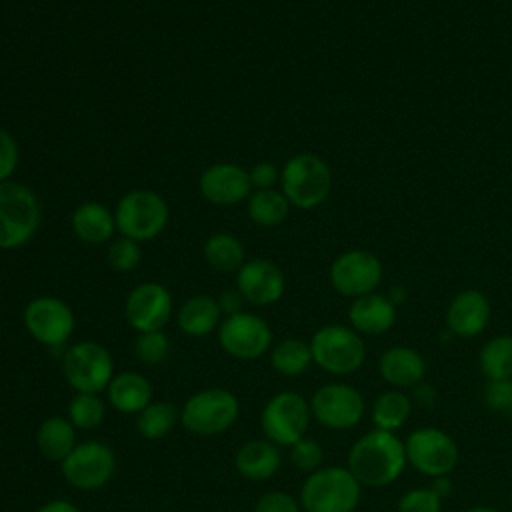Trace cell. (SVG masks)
Wrapping results in <instances>:
<instances>
[{
    "label": "cell",
    "mask_w": 512,
    "mask_h": 512,
    "mask_svg": "<svg viewBox=\"0 0 512 512\" xmlns=\"http://www.w3.org/2000/svg\"><path fill=\"white\" fill-rule=\"evenodd\" d=\"M406 448L396 432L374 428L362 434L348 452V470L368 488H382L400 478L404 472Z\"/></svg>",
    "instance_id": "obj_1"
},
{
    "label": "cell",
    "mask_w": 512,
    "mask_h": 512,
    "mask_svg": "<svg viewBox=\"0 0 512 512\" xmlns=\"http://www.w3.org/2000/svg\"><path fill=\"white\" fill-rule=\"evenodd\" d=\"M360 496L362 484L348 466H322L304 480L300 506L304 512H354Z\"/></svg>",
    "instance_id": "obj_2"
},
{
    "label": "cell",
    "mask_w": 512,
    "mask_h": 512,
    "mask_svg": "<svg viewBox=\"0 0 512 512\" xmlns=\"http://www.w3.org/2000/svg\"><path fill=\"white\" fill-rule=\"evenodd\" d=\"M310 350L314 364L334 376L354 374L366 360L362 336L342 324H326L316 330L310 340Z\"/></svg>",
    "instance_id": "obj_3"
},
{
    "label": "cell",
    "mask_w": 512,
    "mask_h": 512,
    "mask_svg": "<svg viewBox=\"0 0 512 512\" xmlns=\"http://www.w3.org/2000/svg\"><path fill=\"white\" fill-rule=\"evenodd\" d=\"M240 414L238 398L226 388H206L192 394L182 410L180 422L194 436H216L226 432Z\"/></svg>",
    "instance_id": "obj_4"
},
{
    "label": "cell",
    "mask_w": 512,
    "mask_h": 512,
    "mask_svg": "<svg viewBox=\"0 0 512 512\" xmlns=\"http://www.w3.org/2000/svg\"><path fill=\"white\" fill-rule=\"evenodd\" d=\"M40 226V206L30 188L18 182H0V248L26 244Z\"/></svg>",
    "instance_id": "obj_5"
},
{
    "label": "cell",
    "mask_w": 512,
    "mask_h": 512,
    "mask_svg": "<svg viewBox=\"0 0 512 512\" xmlns=\"http://www.w3.org/2000/svg\"><path fill=\"white\" fill-rule=\"evenodd\" d=\"M280 182L282 194L290 204L310 210L328 198L332 174L328 164L316 154H298L284 164Z\"/></svg>",
    "instance_id": "obj_6"
},
{
    "label": "cell",
    "mask_w": 512,
    "mask_h": 512,
    "mask_svg": "<svg viewBox=\"0 0 512 512\" xmlns=\"http://www.w3.org/2000/svg\"><path fill=\"white\" fill-rule=\"evenodd\" d=\"M312 420L310 402L298 392H278L262 408L260 426L266 434V440L278 448H290L300 438L306 436V430Z\"/></svg>",
    "instance_id": "obj_7"
},
{
    "label": "cell",
    "mask_w": 512,
    "mask_h": 512,
    "mask_svg": "<svg viewBox=\"0 0 512 512\" xmlns=\"http://www.w3.org/2000/svg\"><path fill=\"white\" fill-rule=\"evenodd\" d=\"M62 374L76 392L100 394L114 378V362L102 344L84 340L64 352Z\"/></svg>",
    "instance_id": "obj_8"
},
{
    "label": "cell",
    "mask_w": 512,
    "mask_h": 512,
    "mask_svg": "<svg viewBox=\"0 0 512 512\" xmlns=\"http://www.w3.org/2000/svg\"><path fill=\"white\" fill-rule=\"evenodd\" d=\"M404 448L408 464L430 478L448 476L460 460L454 438L436 426H422L410 432Z\"/></svg>",
    "instance_id": "obj_9"
},
{
    "label": "cell",
    "mask_w": 512,
    "mask_h": 512,
    "mask_svg": "<svg viewBox=\"0 0 512 512\" xmlns=\"http://www.w3.org/2000/svg\"><path fill=\"white\" fill-rule=\"evenodd\" d=\"M116 228L136 242L158 236L168 222L164 198L152 190H132L120 198L114 212Z\"/></svg>",
    "instance_id": "obj_10"
},
{
    "label": "cell",
    "mask_w": 512,
    "mask_h": 512,
    "mask_svg": "<svg viewBox=\"0 0 512 512\" xmlns=\"http://www.w3.org/2000/svg\"><path fill=\"white\" fill-rule=\"evenodd\" d=\"M64 480L76 490H98L106 486L116 472L114 450L100 440H86L72 448L60 462Z\"/></svg>",
    "instance_id": "obj_11"
},
{
    "label": "cell",
    "mask_w": 512,
    "mask_h": 512,
    "mask_svg": "<svg viewBox=\"0 0 512 512\" xmlns=\"http://www.w3.org/2000/svg\"><path fill=\"white\" fill-rule=\"evenodd\" d=\"M308 402L312 418L332 430L354 428L366 412L364 396L354 386L344 382L320 386Z\"/></svg>",
    "instance_id": "obj_12"
},
{
    "label": "cell",
    "mask_w": 512,
    "mask_h": 512,
    "mask_svg": "<svg viewBox=\"0 0 512 512\" xmlns=\"http://www.w3.org/2000/svg\"><path fill=\"white\" fill-rule=\"evenodd\" d=\"M218 340L226 354L238 360H256L268 352L272 344V332L266 320L250 312H238L226 316L218 326Z\"/></svg>",
    "instance_id": "obj_13"
},
{
    "label": "cell",
    "mask_w": 512,
    "mask_h": 512,
    "mask_svg": "<svg viewBox=\"0 0 512 512\" xmlns=\"http://www.w3.org/2000/svg\"><path fill=\"white\" fill-rule=\"evenodd\" d=\"M24 326L36 342L58 348L74 330V314L66 302L52 296H38L24 308Z\"/></svg>",
    "instance_id": "obj_14"
},
{
    "label": "cell",
    "mask_w": 512,
    "mask_h": 512,
    "mask_svg": "<svg viewBox=\"0 0 512 512\" xmlns=\"http://www.w3.org/2000/svg\"><path fill=\"white\" fill-rule=\"evenodd\" d=\"M380 260L366 250H348L330 266V284L342 296H364L374 292L382 280Z\"/></svg>",
    "instance_id": "obj_15"
},
{
    "label": "cell",
    "mask_w": 512,
    "mask_h": 512,
    "mask_svg": "<svg viewBox=\"0 0 512 512\" xmlns=\"http://www.w3.org/2000/svg\"><path fill=\"white\" fill-rule=\"evenodd\" d=\"M126 320L138 332L162 330L172 314L170 292L156 282L136 286L126 298Z\"/></svg>",
    "instance_id": "obj_16"
},
{
    "label": "cell",
    "mask_w": 512,
    "mask_h": 512,
    "mask_svg": "<svg viewBox=\"0 0 512 512\" xmlns=\"http://www.w3.org/2000/svg\"><path fill=\"white\" fill-rule=\"evenodd\" d=\"M236 288L250 304L268 306L282 298L284 274L270 260L256 258L240 266L236 276Z\"/></svg>",
    "instance_id": "obj_17"
},
{
    "label": "cell",
    "mask_w": 512,
    "mask_h": 512,
    "mask_svg": "<svg viewBox=\"0 0 512 512\" xmlns=\"http://www.w3.org/2000/svg\"><path fill=\"white\" fill-rule=\"evenodd\" d=\"M490 302L480 290L458 292L446 310V326L458 338H474L488 326Z\"/></svg>",
    "instance_id": "obj_18"
},
{
    "label": "cell",
    "mask_w": 512,
    "mask_h": 512,
    "mask_svg": "<svg viewBox=\"0 0 512 512\" xmlns=\"http://www.w3.org/2000/svg\"><path fill=\"white\" fill-rule=\"evenodd\" d=\"M250 176L236 164H214L200 176V192L212 204L230 206L242 202L250 192Z\"/></svg>",
    "instance_id": "obj_19"
},
{
    "label": "cell",
    "mask_w": 512,
    "mask_h": 512,
    "mask_svg": "<svg viewBox=\"0 0 512 512\" xmlns=\"http://www.w3.org/2000/svg\"><path fill=\"white\" fill-rule=\"evenodd\" d=\"M378 374L396 390L414 388L424 382L426 360L410 346H392L378 358Z\"/></svg>",
    "instance_id": "obj_20"
},
{
    "label": "cell",
    "mask_w": 512,
    "mask_h": 512,
    "mask_svg": "<svg viewBox=\"0 0 512 512\" xmlns=\"http://www.w3.org/2000/svg\"><path fill=\"white\" fill-rule=\"evenodd\" d=\"M348 320L358 334L378 336L394 326L396 304L388 296L370 292L354 298L348 310Z\"/></svg>",
    "instance_id": "obj_21"
},
{
    "label": "cell",
    "mask_w": 512,
    "mask_h": 512,
    "mask_svg": "<svg viewBox=\"0 0 512 512\" xmlns=\"http://www.w3.org/2000/svg\"><path fill=\"white\" fill-rule=\"evenodd\" d=\"M106 394L114 410L122 414H138L152 402V384L144 374L126 370L110 380Z\"/></svg>",
    "instance_id": "obj_22"
},
{
    "label": "cell",
    "mask_w": 512,
    "mask_h": 512,
    "mask_svg": "<svg viewBox=\"0 0 512 512\" xmlns=\"http://www.w3.org/2000/svg\"><path fill=\"white\" fill-rule=\"evenodd\" d=\"M282 464L280 448L270 440H250L242 444L234 456L238 474L246 480H268Z\"/></svg>",
    "instance_id": "obj_23"
},
{
    "label": "cell",
    "mask_w": 512,
    "mask_h": 512,
    "mask_svg": "<svg viewBox=\"0 0 512 512\" xmlns=\"http://www.w3.org/2000/svg\"><path fill=\"white\" fill-rule=\"evenodd\" d=\"M220 314L222 310L218 306V300L206 294H200V296H192L182 304L176 320H178V328L186 336L200 338L216 330V326L220 324Z\"/></svg>",
    "instance_id": "obj_24"
},
{
    "label": "cell",
    "mask_w": 512,
    "mask_h": 512,
    "mask_svg": "<svg viewBox=\"0 0 512 512\" xmlns=\"http://www.w3.org/2000/svg\"><path fill=\"white\" fill-rule=\"evenodd\" d=\"M36 446L46 460L62 462L76 446V428L68 418L48 416L38 426Z\"/></svg>",
    "instance_id": "obj_25"
},
{
    "label": "cell",
    "mask_w": 512,
    "mask_h": 512,
    "mask_svg": "<svg viewBox=\"0 0 512 512\" xmlns=\"http://www.w3.org/2000/svg\"><path fill=\"white\" fill-rule=\"evenodd\" d=\"M114 228V214L98 202H84L72 214L74 234L88 244L106 242L112 236Z\"/></svg>",
    "instance_id": "obj_26"
},
{
    "label": "cell",
    "mask_w": 512,
    "mask_h": 512,
    "mask_svg": "<svg viewBox=\"0 0 512 512\" xmlns=\"http://www.w3.org/2000/svg\"><path fill=\"white\" fill-rule=\"evenodd\" d=\"M412 414V400L402 390L390 388L376 396L372 404V422L386 432L400 430Z\"/></svg>",
    "instance_id": "obj_27"
},
{
    "label": "cell",
    "mask_w": 512,
    "mask_h": 512,
    "mask_svg": "<svg viewBox=\"0 0 512 512\" xmlns=\"http://www.w3.org/2000/svg\"><path fill=\"white\" fill-rule=\"evenodd\" d=\"M312 362L314 360H312L310 342H304L300 338H284L270 352L272 368L278 374L288 378L304 374Z\"/></svg>",
    "instance_id": "obj_28"
},
{
    "label": "cell",
    "mask_w": 512,
    "mask_h": 512,
    "mask_svg": "<svg viewBox=\"0 0 512 512\" xmlns=\"http://www.w3.org/2000/svg\"><path fill=\"white\" fill-rule=\"evenodd\" d=\"M478 366L486 380L512 378V334L490 338L480 350Z\"/></svg>",
    "instance_id": "obj_29"
},
{
    "label": "cell",
    "mask_w": 512,
    "mask_h": 512,
    "mask_svg": "<svg viewBox=\"0 0 512 512\" xmlns=\"http://www.w3.org/2000/svg\"><path fill=\"white\" fill-rule=\"evenodd\" d=\"M180 414L168 402H150L136 416V430L146 440H160L168 436Z\"/></svg>",
    "instance_id": "obj_30"
},
{
    "label": "cell",
    "mask_w": 512,
    "mask_h": 512,
    "mask_svg": "<svg viewBox=\"0 0 512 512\" xmlns=\"http://www.w3.org/2000/svg\"><path fill=\"white\" fill-rule=\"evenodd\" d=\"M288 206L290 202L282 192L272 188L258 190L248 200V216L260 226H276L288 216Z\"/></svg>",
    "instance_id": "obj_31"
},
{
    "label": "cell",
    "mask_w": 512,
    "mask_h": 512,
    "mask_svg": "<svg viewBox=\"0 0 512 512\" xmlns=\"http://www.w3.org/2000/svg\"><path fill=\"white\" fill-rule=\"evenodd\" d=\"M204 256L208 264L220 272H234L244 264V248L238 238L230 234L210 236L204 246Z\"/></svg>",
    "instance_id": "obj_32"
},
{
    "label": "cell",
    "mask_w": 512,
    "mask_h": 512,
    "mask_svg": "<svg viewBox=\"0 0 512 512\" xmlns=\"http://www.w3.org/2000/svg\"><path fill=\"white\" fill-rule=\"evenodd\" d=\"M106 406L98 394L76 392L68 404V420L78 430H94L104 422Z\"/></svg>",
    "instance_id": "obj_33"
},
{
    "label": "cell",
    "mask_w": 512,
    "mask_h": 512,
    "mask_svg": "<svg viewBox=\"0 0 512 512\" xmlns=\"http://www.w3.org/2000/svg\"><path fill=\"white\" fill-rule=\"evenodd\" d=\"M170 352V340L162 330L152 332H138V338L134 342V354L144 364H160L166 360Z\"/></svg>",
    "instance_id": "obj_34"
},
{
    "label": "cell",
    "mask_w": 512,
    "mask_h": 512,
    "mask_svg": "<svg viewBox=\"0 0 512 512\" xmlns=\"http://www.w3.org/2000/svg\"><path fill=\"white\" fill-rule=\"evenodd\" d=\"M442 498L430 486L410 488L398 500L396 512H440Z\"/></svg>",
    "instance_id": "obj_35"
},
{
    "label": "cell",
    "mask_w": 512,
    "mask_h": 512,
    "mask_svg": "<svg viewBox=\"0 0 512 512\" xmlns=\"http://www.w3.org/2000/svg\"><path fill=\"white\" fill-rule=\"evenodd\" d=\"M290 462L302 470V472H316L318 468H322L324 462V450L320 446V442L312 440V438H300L296 444L290 446Z\"/></svg>",
    "instance_id": "obj_36"
},
{
    "label": "cell",
    "mask_w": 512,
    "mask_h": 512,
    "mask_svg": "<svg viewBox=\"0 0 512 512\" xmlns=\"http://www.w3.org/2000/svg\"><path fill=\"white\" fill-rule=\"evenodd\" d=\"M482 400L488 410L502 416H512V378L508 380H486Z\"/></svg>",
    "instance_id": "obj_37"
},
{
    "label": "cell",
    "mask_w": 512,
    "mask_h": 512,
    "mask_svg": "<svg viewBox=\"0 0 512 512\" xmlns=\"http://www.w3.org/2000/svg\"><path fill=\"white\" fill-rule=\"evenodd\" d=\"M108 260L114 270L118 272H130L138 266L140 262V246L132 238H118L110 244L108 248Z\"/></svg>",
    "instance_id": "obj_38"
},
{
    "label": "cell",
    "mask_w": 512,
    "mask_h": 512,
    "mask_svg": "<svg viewBox=\"0 0 512 512\" xmlns=\"http://www.w3.org/2000/svg\"><path fill=\"white\" fill-rule=\"evenodd\" d=\"M254 512H302L300 500L282 490L266 492L258 498Z\"/></svg>",
    "instance_id": "obj_39"
},
{
    "label": "cell",
    "mask_w": 512,
    "mask_h": 512,
    "mask_svg": "<svg viewBox=\"0 0 512 512\" xmlns=\"http://www.w3.org/2000/svg\"><path fill=\"white\" fill-rule=\"evenodd\" d=\"M18 164V146L10 132L0 130V182H6Z\"/></svg>",
    "instance_id": "obj_40"
},
{
    "label": "cell",
    "mask_w": 512,
    "mask_h": 512,
    "mask_svg": "<svg viewBox=\"0 0 512 512\" xmlns=\"http://www.w3.org/2000/svg\"><path fill=\"white\" fill-rule=\"evenodd\" d=\"M250 184L256 186L258 190H268L274 186V182L278 180V170L274 164L270 162H260L250 170Z\"/></svg>",
    "instance_id": "obj_41"
},
{
    "label": "cell",
    "mask_w": 512,
    "mask_h": 512,
    "mask_svg": "<svg viewBox=\"0 0 512 512\" xmlns=\"http://www.w3.org/2000/svg\"><path fill=\"white\" fill-rule=\"evenodd\" d=\"M242 302H244V296L238 292V288L236 290H224L218 298V306L226 316L242 312Z\"/></svg>",
    "instance_id": "obj_42"
},
{
    "label": "cell",
    "mask_w": 512,
    "mask_h": 512,
    "mask_svg": "<svg viewBox=\"0 0 512 512\" xmlns=\"http://www.w3.org/2000/svg\"><path fill=\"white\" fill-rule=\"evenodd\" d=\"M36 512H82V510L68 500H50L42 504Z\"/></svg>",
    "instance_id": "obj_43"
},
{
    "label": "cell",
    "mask_w": 512,
    "mask_h": 512,
    "mask_svg": "<svg viewBox=\"0 0 512 512\" xmlns=\"http://www.w3.org/2000/svg\"><path fill=\"white\" fill-rule=\"evenodd\" d=\"M430 488H432L440 498H446V496L452 492V482H450L448 476H438V478H432Z\"/></svg>",
    "instance_id": "obj_44"
},
{
    "label": "cell",
    "mask_w": 512,
    "mask_h": 512,
    "mask_svg": "<svg viewBox=\"0 0 512 512\" xmlns=\"http://www.w3.org/2000/svg\"><path fill=\"white\" fill-rule=\"evenodd\" d=\"M464 512H500V510H496L492 506H472V508H468Z\"/></svg>",
    "instance_id": "obj_45"
},
{
    "label": "cell",
    "mask_w": 512,
    "mask_h": 512,
    "mask_svg": "<svg viewBox=\"0 0 512 512\" xmlns=\"http://www.w3.org/2000/svg\"><path fill=\"white\" fill-rule=\"evenodd\" d=\"M302 512H304V510H302Z\"/></svg>",
    "instance_id": "obj_46"
}]
</instances>
